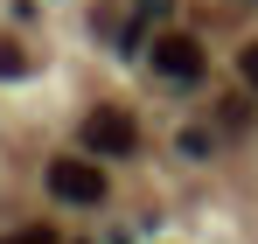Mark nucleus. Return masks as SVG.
<instances>
[{"instance_id": "nucleus-4", "label": "nucleus", "mask_w": 258, "mask_h": 244, "mask_svg": "<svg viewBox=\"0 0 258 244\" xmlns=\"http://www.w3.org/2000/svg\"><path fill=\"white\" fill-rule=\"evenodd\" d=\"M237 77L258 91V42H244V49H237Z\"/></svg>"}, {"instance_id": "nucleus-5", "label": "nucleus", "mask_w": 258, "mask_h": 244, "mask_svg": "<svg viewBox=\"0 0 258 244\" xmlns=\"http://www.w3.org/2000/svg\"><path fill=\"white\" fill-rule=\"evenodd\" d=\"M21 70H28V56H21L14 42H0V77H21Z\"/></svg>"}, {"instance_id": "nucleus-1", "label": "nucleus", "mask_w": 258, "mask_h": 244, "mask_svg": "<svg viewBox=\"0 0 258 244\" xmlns=\"http://www.w3.org/2000/svg\"><path fill=\"white\" fill-rule=\"evenodd\" d=\"M84 147L98 154V161H126L133 147H140V126H133V112H119V105H98L84 119Z\"/></svg>"}, {"instance_id": "nucleus-2", "label": "nucleus", "mask_w": 258, "mask_h": 244, "mask_svg": "<svg viewBox=\"0 0 258 244\" xmlns=\"http://www.w3.org/2000/svg\"><path fill=\"white\" fill-rule=\"evenodd\" d=\"M49 196L56 203H77V209H98L105 203V167L98 161H56L49 167Z\"/></svg>"}, {"instance_id": "nucleus-6", "label": "nucleus", "mask_w": 258, "mask_h": 244, "mask_svg": "<svg viewBox=\"0 0 258 244\" xmlns=\"http://www.w3.org/2000/svg\"><path fill=\"white\" fill-rule=\"evenodd\" d=\"M0 244H56V230H42V223H35V230H14V237H0Z\"/></svg>"}, {"instance_id": "nucleus-3", "label": "nucleus", "mask_w": 258, "mask_h": 244, "mask_svg": "<svg viewBox=\"0 0 258 244\" xmlns=\"http://www.w3.org/2000/svg\"><path fill=\"white\" fill-rule=\"evenodd\" d=\"M154 70L168 84H196L203 77V42L196 35H154Z\"/></svg>"}]
</instances>
